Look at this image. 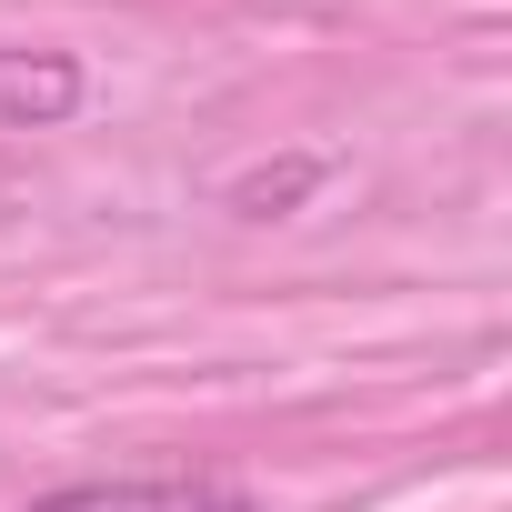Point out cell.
Listing matches in <instances>:
<instances>
[{"label":"cell","instance_id":"obj_1","mask_svg":"<svg viewBox=\"0 0 512 512\" xmlns=\"http://www.w3.org/2000/svg\"><path fill=\"white\" fill-rule=\"evenodd\" d=\"M21 512H251V492L221 472H141V482H61Z\"/></svg>","mask_w":512,"mask_h":512},{"label":"cell","instance_id":"obj_2","mask_svg":"<svg viewBox=\"0 0 512 512\" xmlns=\"http://www.w3.org/2000/svg\"><path fill=\"white\" fill-rule=\"evenodd\" d=\"M91 101V71L71 51H0V131H51Z\"/></svg>","mask_w":512,"mask_h":512},{"label":"cell","instance_id":"obj_3","mask_svg":"<svg viewBox=\"0 0 512 512\" xmlns=\"http://www.w3.org/2000/svg\"><path fill=\"white\" fill-rule=\"evenodd\" d=\"M322 181H332L322 151H302V161H262V171H241V181H231V211H241V221H292Z\"/></svg>","mask_w":512,"mask_h":512}]
</instances>
